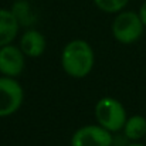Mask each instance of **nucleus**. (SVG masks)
Masks as SVG:
<instances>
[{
  "instance_id": "nucleus-6",
  "label": "nucleus",
  "mask_w": 146,
  "mask_h": 146,
  "mask_svg": "<svg viewBox=\"0 0 146 146\" xmlns=\"http://www.w3.org/2000/svg\"><path fill=\"white\" fill-rule=\"evenodd\" d=\"M24 52L14 46L0 47V72L6 77H17L24 68Z\"/></svg>"
},
{
  "instance_id": "nucleus-9",
  "label": "nucleus",
  "mask_w": 146,
  "mask_h": 146,
  "mask_svg": "<svg viewBox=\"0 0 146 146\" xmlns=\"http://www.w3.org/2000/svg\"><path fill=\"white\" fill-rule=\"evenodd\" d=\"M126 138L132 141H138L141 138L146 136V119L141 115H135L129 119H126L123 126Z\"/></svg>"
},
{
  "instance_id": "nucleus-11",
  "label": "nucleus",
  "mask_w": 146,
  "mask_h": 146,
  "mask_svg": "<svg viewBox=\"0 0 146 146\" xmlns=\"http://www.w3.org/2000/svg\"><path fill=\"white\" fill-rule=\"evenodd\" d=\"M129 0H94V3L98 7L106 13H116L122 10Z\"/></svg>"
},
{
  "instance_id": "nucleus-10",
  "label": "nucleus",
  "mask_w": 146,
  "mask_h": 146,
  "mask_svg": "<svg viewBox=\"0 0 146 146\" xmlns=\"http://www.w3.org/2000/svg\"><path fill=\"white\" fill-rule=\"evenodd\" d=\"M11 13L14 14L16 20L19 21L20 26H31L33 23H36V17L34 14L31 13V7L27 1L24 0H20V1H16L13 4V9H11Z\"/></svg>"
},
{
  "instance_id": "nucleus-13",
  "label": "nucleus",
  "mask_w": 146,
  "mask_h": 146,
  "mask_svg": "<svg viewBox=\"0 0 146 146\" xmlns=\"http://www.w3.org/2000/svg\"><path fill=\"white\" fill-rule=\"evenodd\" d=\"M128 146H146V145H142V143H131V145Z\"/></svg>"
},
{
  "instance_id": "nucleus-4",
  "label": "nucleus",
  "mask_w": 146,
  "mask_h": 146,
  "mask_svg": "<svg viewBox=\"0 0 146 146\" xmlns=\"http://www.w3.org/2000/svg\"><path fill=\"white\" fill-rule=\"evenodd\" d=\"M23 102V88L13 77L0 78V116L14 113Z\"/></svg>"
},
{
  "instance_id": "nucleus-3",
  "label": "nucleus",
  "mask_w": 146,
  "mask_h": 146,
  "mask_svg": "<svg viewBox=\"0 0 146 146\" xmlns=\"http://www.w3.org/2000/svg\"><path fill=\"white\" fill-rule=\"evenodd\" d=\"M143 21L133 11L121 13L112 23V34L122 44L135 43L143 33Z\"/></svg>"
},
{
  "instance_id": "nucleus-14",
  "label": "nucleus",
  "mask_w": 146,
  "mask_h": 146,
  "mask_svg": "<svg viewBox=\"0 0 146 146\" xmlns=\"http://www.w3.org/2000/svg\"><path fill=\"white\" fill-rule=\"evenodd\" d=\"M145 138H146V136H145Z\"/></svg>"
},
{
  "instance_id": "nucleus-2",
  "label": "nucleus",
  "mask_w": 146,
  "mask_h": 146,
  "mask_svg": "<svg viewBox=\"0 0 146 146\" xmlns=\"http://www.w3.org/2000/svg\"><path fill=\"white\" fill-rule=\"evenodd\" d=\"M95 115L101 126L109 132H118L125 126L126 112L123 105L111 97L102 98L95 106Z\"/></svg>"
},
{
  "instance_id": "nucleus-12",
  "label": "nucleus",
  "mask_w": 146,
  "mask_h": 146,
  "mask_svg": "<svg viewBox=\"0 0 146 146\" xmlns=\"http://www.w3.org/2000/svg\"><path fill=\"white\" fill-rule=\"evenodd\" d=\"M139 17H141V20L143 21V24L146 26V1L141 6V10H139Z\"/></svg>"
},
{
  "instance_id": "nucleus-5",
  "label": "nucleus",
  "mask_w": 146,
  "mask_h": 146,
  "mask_svg": "<svg viewBox=\"0 0 146 146\" xmlns=\"http://www.w3.org/2000/svg\"><path fill=\"white\" fill-rule=\"evenodd\" d=\"M112 136L104 126L88 125L78 129L71 139V146H111Z\"/></svg>"
},
{
  "instance_id": "nucleus-1",
  "label": "nucleus",
  "mask_w": 146,
  "mask_h": 146,
  "mask_svg": "<svg viewBox=\"0 0 146 146\" xmlns=\"http://www.w3.org/2000/svg\"><path fill=\"white\" fill-rule=\"evenodd\" d=\"M61 62L68 75L74 78H84L94 67V51L87 41L74 40L65 46Z\"/></svg>"
},
{
  "instance_id": "nucleus-8",
  "label": "nucleus",
  "mask_w": 146,
  "mask_h": 146,
  "mask_svg": "<svg viewBox=\"0 0 146 146\" xmlns=\"http://www.w3.org/2000/svg\"><path fill=\"white\" fill-rule=\"evenodd\" d=\"M19 21L9 10H0V47L10 44L19 31Z\"/></svg>"
},
{
  "instance_id": "nucleus-7",
  "label": "nucleus",
  "mask_w": 146,
  "mask_h": 146,
  "mask_svg": "<svg viewBox=\"0 0 146 146\" xmlns=\"http://www.w3.org/2000/svg\"><path fill=\"white\" fill-rule=\"evenodd\" d=\"M20 47L29 57H40L46 50V38L37 30H27L21 37Z\"/></svg>"
}]
</instances>
